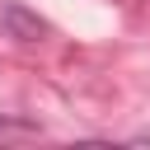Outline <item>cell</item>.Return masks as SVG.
Returning <instances> with one entry per match:
<instances>
[{
  "mask_svg": "<svg viewBox=\"0 0 150 150\" xmlns=\"http://www.w3.org/2000/svg\"><path fill=\"white\" fill-rule=\"evenodd\" d=\"M0 23H5V28H9V38H19V42H38V38H42V19H38V14H28V9H23V5H14V0H9V5H0Z\"/></svg>",
  "mask_w": 150,
  "mask_h": 150,
  "instance_id": "6da1fadb",
  "label": "cell"
}]
</instances>
